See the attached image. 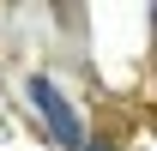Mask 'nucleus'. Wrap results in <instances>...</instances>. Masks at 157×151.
Here are the masks:
<instances>
[{"instance_id": "nucleus-1", "label": "nucleus", "mask_w": 157, "mask_h": 151, "mask_svg": "<svg viewBox=\"0 0 157 151\" xmlns=\"http://www.w3.org/2000/svg\"><path fill=\"white\" fill-rule=\"evenodd\" d=\"M24 91H30V103H36V115H42V127H48V139H55L60 151H85V145H91V139H85V121H78V109H73V97L60 91L55 79L36 73Z\"/></svg>"}, {"instance_id": "nucleus-2", "label": "nucleus", "mask_w": 157, "mask_h": 151, "mask_svg": "<svg viewBox=\"0 0 157 151\" xmlns=\"http://www.w3.org/2000/svg\"><path fill=\"white\" fill-rule=\"evenodd\" d=\"M85 151H121V145H109V139H91V145H85Z\"/></svg>"}]
</instances>
